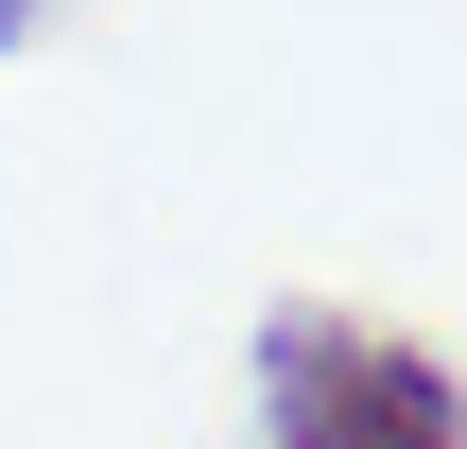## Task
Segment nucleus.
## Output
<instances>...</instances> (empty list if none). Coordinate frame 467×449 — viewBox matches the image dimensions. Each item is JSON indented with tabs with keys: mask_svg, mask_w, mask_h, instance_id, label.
<instances>
[{
	"mask_svg": "<svg viewBox=\"0 0 467 449\" xmlns=\"http://www.w3.org/2000/svg\"><path fill=\"white\" fill-rule=\"evenodd\" d=\"M260 415H277V449H467V381L381 311H277Z\"/></svg>",
	"mask_w": 467,
	"mask_h": 449,
	"instance_id": "1",
	"label": "nucleus"
},
{
	"mask_svg": "<svg viewBox=\"0 0 467 449\" xmlns=\"http://www.w3.org/2000/svg\"><path fill=\"white\" fill-rule=\"evenodd\" d=\"M17 17H35V0H0V35H17Z\"/></svg>",
	"mask_w": 467,
	"mask_h": 449,
	"instance_id": "2",
	"label": "nucleus"
}]
</instances>
